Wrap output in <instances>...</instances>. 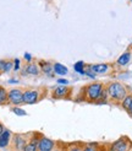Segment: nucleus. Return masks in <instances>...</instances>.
<instances>
[{
  "label": "nucleus",
  "instance_id": "obj_1",
  "mask_svg": "<svg viewBox=\"0 0 132 151\" xmlns=\"http://www.w3.org/2000/svg\"><path fill=\"white\" fill-rule=\"evenodd\" d=\"M105 85L100 81H94L91 84L86 85L82 90H81L79 97L82 99V101L89 102V103H97L100 99V96L103 93Z\"/></svg>",
  "mask_w": 132,
  "mask_h": 151
},
{
  "label": "nucleus",
  "instance_id": "obj_2",
  "mask_svg": "<svg viewBox=\"0 0 132 151\" xmlns=\"http://www.w3.org/2000/svg\"><path fill=\"white\" fill-rule=\"evenodd\" d=\"M105 90H106V95H108V102L114 103V104H121L122 100L128 93L126 86L117 81L108 82L105 85Z\"/></svg>",
  "mask_w": 132,
  "mask_h": 151
},
{
  "label": "nucleus",
  "instance_id": "obj_3",
  "mask_svg": "<svg viewBox=\"0 0 132 151\" xmlns=\"http://www.w3.org/2000/svg\"><path fill=\"white\" fill-rule=\"evenodd\" d=\"M132 149V142L127 137H121L110 144L108 147V151H130Z\"/></svg>",
  "mask_w": 132,
  "mask_h": 151
},
{
  "label": "nucleus",
  "instance_id": "obj_4",
  "mask_svg": "<svg viewBox=\"0 0 132 151\" xmlns=\"http://www.w3.org/2000/svg\"><path fill=\"white\" fill-rule=\"evenodd\" d=\"M43 97L42 95V90L37 88V90H26L23 92V103L26 104H33L35 102H38Z\"/></svg>",
  "mask_w": 132,
  "mask_h": 151
},
{
  "label": "nucleus",
  "instance_id": "obj_5",
  "mask_svg": "<svg viewBox=\"0 0 132 151\" xmlns=\"http://www.w3.org/2000/svg\"><path fill=\"white\" fill-rule=\"evenodd\" d=\"M7 102L13 104V106H18L21 103H23V92L20 88H12L7 92Z\"/></svg>",
  "mask_w": 132,
  "mask_h": 151
},
{
  "label": "nucleus",
  "instance_id": "obj_6",
  "mask_svg": "<svg viewBox=\"0 0 132 151\" xmlns=\"http://www.w3.org/2000/svg\"><path fill=\"white\" fill-rule=\"evenodd\" d=\"M71 92L72 90L71 87H66V86H57L53 90V92H51V96H53V99L55 100H60V99H69L71 96Z\"/></svg>",
  "mask_w": 132,
  "mask_h": 151
},
{
  "label": "nucleus",
  "instance_id": "obj_7",
  "mask_svg": "<svg viewBox=\"0 0 132 151\" xmlns=\"http://www.w3.org/2000/svg\"><path fill=\"white\" fill-rule=\"evenodd\" d=\"M42 137L43 135L39 134V133H33L32 137L28 139L27 144L25 145V147L22 151H37V149H38V142H39Z\"/></svg>",
  "mask_w": 132,
  "mask_h": 151
},
{
  "label": "nucleus",
  "instance_id": "obj_8",
  "mask_svg": "<svg viewBox=\"0 0 132 151\" xmlns=\"http://www.w3.org/2000/svg\"><path fill=\"white\" fill-rule=\"evenodd\" d=\"M55 144L56 142L54 140H51L43 135L38 142V149H37V151H51L55 147Z\"/></svg>",
  "mask_w": 132,
  "mask_h": 151
},
{
  "label": "nucleus",
  "instance_id": "obj_9",
  "mask_svg": "<svg viewBox=\"0 0 132 151\" xmlns=\"http://www.w3.org/2000/svg\"><path fill=\"white\" fill-rule=\"evenodd\" d=\"M88 69L93 71L94 74H105L110 70V65L109 64H93V65H88Z\"/></svg>",
  "mask_w": 132,
  "mask_h": 151
},
{
  "label": "nucleus",
  "instance_id": "obj_10",
  "mask_svg": "<svg viewBox=\"0 0 132 151\" xmlns=\"http://www.w3.org/2000/svg\"><path fill=\"white\" fill-rule=\"evenodd\" d=\"M39 68H40V70L44 74L48 75V76H53V75H54L53 65H51L49 62H44V60H42V62H39Z\"/></svg>",
  "mask_w": 132,
  "mask_h": 151
},
{
  "label": "nucleus",
  "instance_id": "obj_11",
  "mask_svg": "<svg viewBox=\"0 0 132 151\" xmlns=\"http://www.w3.org/2000/svg\"><path fill=\"white\" fill-rule=\"evenodd\" d=\"M25 70H26V74H29V75H39L40 74V68L35 63H28L25 68Z\"/></svg>",
  "mask_w": 132,
  "mask_h": 151
},
{
  "label": "nucleus",
  "instance_id": "obj_12",
  "mask_svg": "<svg viewBox=\"0 0 132 151\" xmlns=\"http://www.w3.org/2000/svg\"><path fill=\"white\" fill-rule=\"evenodd\" d=\"M130 59H131V52L127 50V52H125L123 54H121L119 57V59L116 60V65H119V66H125V65H127L130 63Z\"/></svg>",
  "mask_w": 132,
  "mask_h": 151
},
{
  "label": "nucleus",
  "instance_id": "obj_13",
  "mask_svg": "<svg viewBox=\"0 0 132 151\" xmlns=\"http://www.w3.org/2000/svg\"><path fill=\"white\" fill-rule=\"evenodd\" d=\"M83 142H71V144H65V151H83L84 150Z\"/></svg>",
  "mask_w": 132,
  "mask_h": 151
},
{
  "label": "nucleus",
  "instance_id": "obj_14",
  "mask_svg": "<svg viewBox=\"0 0 132 151\" xmlns=\"http://www.w3.org/2000/svg\"><path fill=\"white\" fill-rule=\"evenodd\" d=\"M29 139V138H28ZM28 139L26 140V138H23L22 135H15L13 138V141H15V147H16L17 150H23L25 145L27 144Z\"/></svg>",
  "mask_w": 132,
  "mask_h": 151
},
{
  "label": "nucleus",
  "instance_id": "obj_15",
  "mask_svg": "<svg viewBox=\"0 0 132 151\" xmlns=\"http://www.w3.org/2000/svg\"><path fill=\"white\" fill-rule=\"evenodd\" d=\"M10 139H11V133L9 130H4L1 135H0V147H5L9 145Z\"/></svg>",
  "mask_w": 132,
  "mask_h": 151
},
{
  "label": "nucleus",
  "instance_id": "obj_16",
  "mask_svg": "<svg viewBox=\"0 0 132 151\" xmlns=\"http://www.w3.org/2000/svg\"><path fill=\"white\" fill-rule=\"evenodd\" d=\"M53 70H54V74L56 75H66L67 74V68H66L65 65L60 64V63H55L53 64Z\"/></svg>",
  "mask_w": 132,
  "mask_h": 151
},
{
  "label": "nucleus",
  "instance_id": "obj_17",
  "mask_svg": "<svg viewBox=\"0 0 132 151\" xmlns=\"http://www.w3.org/2000/svg\"><path fill=\"white\" fill-rule=\"evenodd\" d=\"M131 103H132V95H131V93H127L126 97H125V99L122 100V102H121V107L127 112V109L130 108Z\"/></svg>",
  "mask_w": 132,
  "mask_h": 151
},
{
  "label": "nucleus",
  "instance_id": "obj_18",
  "mask_svg": "<svg viewBox=\"0 0 132 151\" xmlns=\"http://www.w3.org/2000/svg\"><path fill=\"white\" fill-rule=\"evenodd\" d=\"M73 68H75V71H77V73H79V74H82V75H84V63L81 60V62H77L75 65H73Z\"/></svg>",
  "mask_w": 132,
  "mask_h": 151
},
{
  "label": "nucleus",
  "instance_id": "obj_19",
  "mask_svg": "<svg viewBox=\"0 0 132 151\" xmlns=\"http://www.w3.org/2000/svg\"><path fill=\"white\" fill-rule=\"evenodd\" d=\"M5 102H7V92L3 86H0V104H3Z\"/></svg>",
  "mask_w": 132,
  "mask_h": 151
},
{
  "label": "nucleus",
  "instance_id": "obj_20",
  "mask_svg": "<svg viewBox=\"0 0 132 151\" xmlns=\"http://www.w3.org/2000/svg\"><path fill=\"white\" fill-rule=\"evenodd\" d=\"M12 112L15 113V114H17V116H26V114H27V113H26V111L21 109V108H17V107L12 108Z\"/></svg>",
  "mask_w": 132,
  "mask_h": 151
},
{
  "label": "nucleus",
  "instance_id": "obj_21",
  "mask_svg": "<svg viewBox=\"0 0 132 151\" xmlns=\"http://www.w3.org/2000/svg\"><path fill=\"white\" fill-rule=\"evenodd\" d=\"M11 69H12V62H6V64H5V73L10 71Z\"/></svg>",
  "mask_w": 132,
  "mask_h": 151
},
{
  "label": "nucleus",
  "instance_id": "obj_22",
  "mask_svg": "<svg viewBox=\"0 0 132 151\" xmlns=\"http://www.w3.org/2000/svg\"><path fill=\"white\" fill-rule=\"evenodd\" d=\"M13 64H15V66H13V70H20V59H15L13 60Z\"/></svg>",
  "mask_w": 132,
  "mask_h": 151
},
{
  "label": "nucleus",
  "instance_id": "obj_23",
  "mask_svg": "<svg viewBox=\"0 0 132 151\" xmlns=\"http://www.w3.org/2000/svg\"><path fill=\"white\" fill-rule=\"evenodd\" d=\"M57 84H60V85H67L69 81L66 80V79H57Z\"/></svg>",
  "mask_w": 132,
  "mask_h": 151
},
{
  "label": "nucleus",
  "instance_id": "obj_24",
  "mask_svg": "<svg viewBox=\"0 0 132 151\" xmlns=\"http://www.w3.org/2000/svg\"><path fill=\"white\" fill-rule=\"evenodd\" d=\"M5 60H0V71H5Z\"/></svg>",
  "mask_w": 132,
  "mask_h": 151
},
{
  "label": "nucleus",
  "instance_id": "obj_25",
  "mask_svg": "<svg viewBox=\"0 0 132 151\" xmlns=\"http://www.w3.org/2000/svg\"><path fill=\"white\" fill-rule=\"evenodd\" d=\"M25 59H26V62H28V63L32 62V57H31V54H28V53L25 54Z\"/></svg>",
  "mask_w": 132,
  "mask_h": 151
},
{
  "label": "nucleus",
  "instance_id": "obj_26",
  "mask_svg": "<svg viewBox=\"0 0 132 151\" xmlns=\"http://www.w3.org/2000/svg\"><path fill=\"white\" fill-rule=\"evenodd\" d=\"M51 151H65V144H64V146H60V147H56V149L54 147Z\"/></svg>",
  "mask_w": 132,
  "mask_h": 151
},
{
  "label": "nucleus",
  "instance_id": "obj_27",
  "mask_svg": "<svg viewBox=\"0 0 132 151\" xmlns=\"http://www.w3.org/2000/svg\"><path fill=\"white\" fill-rule=\"evenodd\" d=\"M127 113H128V114L132 117V103H131V106H130V108L127 109Z\"/></svg>",
  "mask_w": 132,
  "mask_h": 151
},
{
  "label": "nucleus",
  "instance_id": "obj_28",
  "mask_svg": "<svg viewBox=\"0 0 132 151\" xmlns=\"http://www.w3.org/2000/svg\"><path fill=\"white\" fill-rule=\"evenodd\" d=\"M9 82H10V84H17L18 80H9Z\"/></svg>",
  "mask_w": 132,
  "mask_h": 151
},
{
  "label": "nucleus",
  "instance_id": "obj_29",
  "mask_svg": "<svg viewBox=\"0 0 132 151\" xmlns=\"http://www.w3.org/2000/svg\"><path fill=\"white\" fill-rule=\"evenodd\" d=\"M4 132V127H3V124L0 123V135H1V133Z\"/></svg>",
  "mask_w": 132,
  "mask_h": 151
},
{
  "label": "nucleus",
  "instance_id": "obj_30",
  "mask_svg": "<svg viewBox=\"0 0 132 151\" xmlns=\"http://www.w3.org/2000/svg\"><path fill=\"white\" fill-rule=\"evenodd\" d=\"M130 151H132V149H131V150H130Z\"/></svg>",
  "mask_w": 132,
  "mask_h": 151
},
{
  "label": "nucleus",
  "instance_id": "obj_31",
  "mask_svg": "<svg viewBox=\"0 0 132 151\" xmlns=\"http://www.w3.org/2000/svg\"><path fill=\"white\" fill-rule=\"evenodd\" d=\"M131 3H132V0H131Z\"/></svg>",
  "mask_w": 132,
  "mask_h": 151
}]
</instances>
